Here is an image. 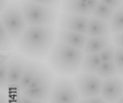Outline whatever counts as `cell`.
Returning <instances> with one entry per match:
<instances>
[{
  "label": "cell",
  "instance_id": "cell-1",
  "mask_svg": "<svg viewBox=\"0 0 123 103\" xmlns=\"http://www.w3.org/2000/svg\"><path fill=\"white\" fill-rule=\"evenodd\" d=\"M55 37L53 26L28 27L18 41V50L33 58L43 57L52 47Z\"/></svg>",
  "mask_w": 123,
  "mask_h": 103
},
{
  "label": "cell",
  "instance_id": "cell-2",
  "mask_svg": "<svg viewBox=\"0 0 123 103\" xmlns=\"http://www.w3.org/2000/svg\"><path fill=\"white\" fill-rule=\"evenodd\" d=\"M84 51L58 41L50 53V64L60 74H74L81 69Z\"/></svg>",
  "mask_w": 123,
  "mask_h": 103
},
{
  "label": "cell",
  "instance_id": "cell-3",
  "mask_svg": "<svg viewBox=\"0 0 123 103\" xmlns=\"http://www.w3.org/2000/svg\"><path fill=\"white\" fill-rule=\"evenodd\" d=\"M23 16L28 27L53 26L57 20V10L52 7L43 6L31 1H21Z\"/></svg>",
  "mask_w": 123,
  "mask_h": 103
},
{
  "label": "cell",
  "instance_id": "cell-4",
  "mask_svg": "<svg viewBox=\"0 0 123 103\" xmlns=\"http://www.w3.org/2000/svg\"><path fill=\"white\" fill-rule=\"evenodd\" d=\"M7 32L13 42L19 41L23 32L28 28L21 6L17 2H11L1 13V21Z\"/></svg>",
  "mask_w": 123,
  "mask_h": 103
},
{
  "label": "cell",
  "instance_id": "cell-5",
  "mask_svg": "<svg viewBox=\"0 0 123 103\" xmlns=\"http://www.w3.org/2000/svg\"><path fill=\"white\" fill-rule=\"evenodd\" d=\"M52 89V75L47 69L40 68L30 85L23 91V94L34 101H47L50 100Z\"/></svg>",
  "mask_w": 123,
  "mask_h": 103
},
{
  "label": "cell",
  "instance_id": "cell-6",
  "mask_svg": "<svg viewBox=\"0 0 123 103\" xmlns=\"http://www.w3.org/2000/svg\"><path fill=\"white\" fill-rule=\"evenodd\" d=\"M79 91L74 83L66 79H59L53 84L50 103H78Z\"/></svg>",
  "mask_w": 123,
  "mask_h": 103
},
{
  "label": "cell",
  "instance_id": "cell-7",
  "mask_svg": "<svg viewBox=\"0 0 123 103\" xmlns=\"http://www.w3.org/2000/svg\"><path fill=\"white\" fill-rule=\"evenodd\" d=\"M101 79L102 78L95 73L82 72L75 78L74 84L81 97L88 99L101 95V90L103 85V81Z\"/></svg>",
  "mask_w": 123,
  "mask_h": 103
},
{
  "label": "cell",
  "instance_id": "cell-8",
  "mask_svg": "<svg viewBox=\"0 0 123 103\" xmlns=\"http://www.w3.org/2000/svg\"><path fill=\"white\" fill-rule=\"evenodd\" d=\"M123 95V81L117 77L103 80L101 97L109 103H117Z\"/></svg>",
  "mask_w": 123,
  "mask_h": 103
},
{
  "label": "cell",
  "instance_id": "cell-9",
  "mask_svg": "<svg viewBox=\"0 0 123 103\" xmlns=\"http://www.w3.org/2000/svg\"><path fill=\"white\" fill-rule=\"evenodd\" d=\"M90 18L88 16H81V14H70L64 13L61 17L59 26L61 29H67L82 34H86L88 27H89Z\"/></svg>",
  "mask_w": 123,
  "mask_h": 103
},
{
  "label": "cell",
  "instance_id": "cell-10",
  "mask_svg": "<svg viewBox=\"0 0 123 103\" xmlns=\"http://www.w3.org/2000/svg\"><path fill=\"white\" fill-rule=\"evenodd\" d=\"M27 61L25 58L20 55H14L9 60L8 64V85H16L19 84L21 77L23 74L25 68H26Z\"/></svg>",
  "mask_w": 123,
  "mask_h": 103
},
{
  "label": "cell",
  "instance_id": "cell-11",
  "mask_svg": "<svg viewBox=\"0 0 123 103\" xmlns=\"http://www.w3.org/2000/svg\"><path fill=\"white\" fill-rule=\"evenodd\" d=\"M58 41L62 43H66L68 46L74 47L77 49L84 50L86 44L88 37L86 34H82L71 30H67V29H60L58 31Z\"/></svg>",
  "mask_w": 123,
  "mask_h": 103
},
{
  "label": "cell",
  "instance_id": "cell-12",
  "mask_svg": "<svg viewBox=\"0 0 123 103\" xmlns=\"http://www.w3.org/2000/svg\"><path fill=\"white\" fill-rule=\"evenodd\" d=\"M62 11L70 14L92 16L93 10L90 7V0H64L62 5Z\"/></svg>",
  "mask_w": 123,
  "mask_h": 103
},
{
  "label": "cell",
  "instance_id": "cell-13",
  "mask_svg": "<svg viewBox=\"0 0 123 103\" xmlns=\"http://www.w3.org/2000/svg\"><path fill=\"white\" fill-rule=\"evenodd\" d=\"M111 29L110 24H108L106 21H103L101 19L91 17L90 18L89 27H88V32H86V37H109Z\"/></svg>",
  "mask_w": 123,
  "mask_h": 103
},
{
  "label": "cell",
  "instance_id": "cell-14",
  "mask_svg": "<svg viewBox=\"0 0 123 103\" xmlns=\"http://www.w3.org/2000/svg\"><path fill=\"white\" fill-rule=\"evenodd\" d=\"M111 46V38L110 37H91L88 38L86 44L84 48V53H100L102 50Z\"/></svg>",
  "mask_w": 123,
  "mask_h": 103
},
{
  "label": "cell",
  "instance_id": "cell-15",
  "mask_svg": "<svg viewBox=\"0 0 123 103\" xmlns=\"http://www.w3.org/2000/svg\"><path fill=\"white\" fill-rule=\"evenodd\" d=\"M41 67L39 64L34 62H28L26 64V68H25V71H23V74L21 77V80L19 82V85H20L21 90L23 91L30 85V83L32 82V80L34 79V77L37 75L38 71L40 70Z\"/></svg>",
  "mask_w": 123,
  "mask_h": 103
},
{
  "label": "cell",
  "instance_id": "cell-16",
  "mask_svg": "<svg viewBox=\"0 0 123 103\" xmlns=\"http://www.w3.org/2000/svg\"><path fill=\"white\" fill-rule=\"evenodd\" d=\"M102 60H101L99 53H90V55H84L82 61L81 70L83 72H89V73H97L99 68H100Z\"/></svg>",
  "mask_w": 123,
  "mask_h": 103
},
{
  "label": "cell",
  "instance_id": "cell-17",
  "mask_svg": "<svg viewBox=\"0 0 123 103\" xmlns=\"http://www.w3.org/2000/svg\"><path fill=\"white\" fill-rule=\"evenodd\" d=\"M114 11H115L114 9H112L111 7L106 6L105 3L100 1L99 5L97 6V8H95V10L93 11V13H92V17L101 19L103 21H110Z\"/></svg>",
  "mask_w": 123,
  "mask_h": 103
},
{
  "label": "cell",
  "instance_id": "cell-18",
  "mask_svg": "<svg viewBox=\"0 0 123 103\" xmlns=\"http://www.w3.org/2000/svg\"><path fill=\"white\" fill-rule=\"evenodd\" d=\"M109 24H110L111 32H113L114 34L123 32V9L122 8H119L114 11L111 20L109 21Z\"/></svg>",
  "mask_w": 123,
  "mask_h": 103
},
{
  "label": "cell",
  "instance_id": "cell-19",
  "mask_svg": "<svg viewBox=\"0 0 123 103\" xmlns=\"http://www.w3.org/2000/svg\"><path fill=\"white\" fill-rule=\"evenodd\" d=\"M117 66H115L114 61H110V62H102L101 63L100 68L98 70L97 74L101 78H112V77H117Z\"/></svg>",
  "mask_w": 123,
  "mask_h": 103
},
{
  "label": "cell",
  "instance_id": "cell-20",
  "mask_svg": "<svg viewBox=\"0 0 123 103\" xmlns=\"http://www.w3.org/2000/svg\"><path fill=\"white\" fill-rule=\"evenodd\" d=\"M8 55L3 57L1 55V63H0V86L1 89H7L8 84Z\"/></svg>",
  "mask_w": 123,
  "mask_h": 103
},
{
  "label": "cell",
  "instance_id": "cell-21",
  "mask_svg": "<svg viewBox=\"0 0 123 103\" xmlns=\"http://www.w3.org/2000/svg\"><path fill=\"white\" fill-rule=\"evenodd\" d=\"M11 42H12L11 38H10L9 33L7 32L5 26L0 22V48H1V50L2 51L3 50L5 51L10 50L11 49Z\"/></svg>",
  "mask_w": 123,
  "mask_h": 103
},
{
  "label": "cell",
  "instance_id": "cell-22",
  "mask_svg": "<svg viewBox=\"0 0 123 103\" xmlns=\"http://www.w3.org/2000/svg\"><path fill=\"white\" fill-rule=\"evenodd\" d=\"M102 62H110V61H114L115 57V48L113 46H109L108 48H105L104 50L99 53Z\"/></svg>",
  "mask_w": 123,
  "mask_h": 103
},
{
  "label": "cell",
  "instance_id": "cell-23",
  "mask_svg": "<svg viewBox=\"0 0 123 103\" xmlns=\"http://www.w3.org/2000/svg\"><path fill=\"white\" fill-rule=\"evenodd\" d=\"M114 63H115V66H117V72L120 74H123V48H120V47L115 48Z\"/></svg>",
  "mask_w": 123,
  "mask_h": 103
},
{
  "label": "cell",
  "instance_id": "cell-24",
  "mask_svg": "<svg viewBox=\"0 0 123 103\" xmlns=\"http://www.w3.org/2000/svg\"><path fill=\"white\" fill-rule=\"evenodd\" d=\"M28 1L39 3V5H43V6L52 7V8H55L59 5V2H60V0H28Z\"/></svg>",
  "mask_w": 123,
  "mask_h": 103
},
{
  "label": "cell",
  "instance_id": "cell-25",
  "mask_svg": "<svg viewBox=\"0 0 123 103\" xmlns=\"http://www.w3.org/2000/svg\"><path fill=\"white\" fill-rule=\"evenodd\" d=\"M100 1L103 3H105L106 6L111 7L114 10L121 8V6H122V3H123V0H100Z\"/></svg>",
  "mask_w": 123,
  "mask_h": 103
},
{
  "label": "cell",
  "instance_id": "cell-26",
  "mask_svg": "<svg viewBox=\"0 0 123 103\" xmlns=\"http://www.w3.org/2000/svg\"><path fill=\"white\" fill-rule=\"evenodd\" d=\"M113 42L115 43V46L117 47L123 48V32L115 33L114 36H113Z\"/></svg>",
  "mask_w": 123,
  "mask_h": 103
},
{
  "label": "cell",
  "instance_id": "cell-27",
  "mask_svg": "<svg viewBox=\"0 0 123 103\" xmlns=\"http://www.w3.org/2000/svg\"><path fill=\"white\" fill-rule=\"evenodd\" d=\"M17 100L14 101V103H33L34 100H32V99H30V97H28L27 95H25L22 93V94L20 95H17Z\"/></svg>",
  "mask_w": 123,
  "mask_h": 103
},
{
  "label": "cell",
  "instance_id": "cell-28",
  "mask_svg": "<svg viewBox=\"0 0 123 103\" xmlns=\"http://www.w3.org/2000/svg\"><path fill=\"white\" fill-rule=\"evenodd\" d=\"M88 101H89V103H109L106 102L102 97H99V95L93 97H88Z\"/></svg>",
  "mask_w": 123,
  "mask_h": 103
},
{
  "label": "cell",
  "instance_id": "cell-29",
  "mask_svg": "<svg viewBox=\"0 0 123 103\" xmlns=\"http://www.w3.org/2000/svg\"><path fill=\"white\" fill-rule=\"evenodd\" d=\"M8 1L9 0H1V3H0V7H1V11H3L5 9L7 8V5H8Z\"/></svg>",
  "mask_w": 123,
  "mask_h": 103
},
{
  "label": "cell",
  "instance_id": "cell-30",
  "mask_svg": "<svg viewBox=\"0 0 123 103\" xmlns=\"http://www.w3.org/2000/svg\"><path fill=\"white\" fill-rule=\"evenodd\" d=\"M0 103H10L9 102V97L5 94H1V99H0Z\"/></svg>",
  "mask_w": 123,
  "mask_h": 103
},
{
  "label": "cell",
  "instance_id": "cell-31",
  "mask_svg": "<svg viewBox=\"0 0 123 103\" xmlns=\"http://www.w3.org/2000/svg\"><path fill=\"white\" fill-rule=\"evenodd\" d=\"M78 103H89V101H88V99H86V97H83L82 100H80Z\"/></svg>",
  "mask_w": 123,
  "mask_h": 103
},
{
  "label": "cell",
  "instance_id": "cell-32",
  "mask_svg": "<svg viewBox=\"0 0 123 103\" xmlns=\"http://www.w3.org/2000/svg\"><path fill=\"white\" fill-rule=\"evenodd\" d=\"M33 103H47L46 101H33Z\"/></svg>",
  "mask_w": 123,
  "mask_h": 103
},
{
  "label": "cell",
  "instance_id": "cell-33",
  "mask_svg": "<svg viewBox=\"0 0 123 103\" xmlns=\"http://www.w3.org/2000/svg\"><path fill=\"white\" fill-rule=\"evenodd\" d=\"M117 103H123V95H122V97H121V99H120L119 101H117Z\"/></svg>",
  "mask_w": 123,
  "mask_h": 103
},
{
  "label": "cell",
  "instance_id": "cell-34",
  "mask_svg": "<svg viewBox=\"0 0 123 103\" xmlns=\"http://www.w3.org/2000/svg\"><path fill=\"white\" fill-rule=\"evenodd\" d=\"M121 8H122V9H123V3H122V6H121Z\"/></svg>",
  "mask_w": 123,
  "mask_h": 103
}]
</instances>
